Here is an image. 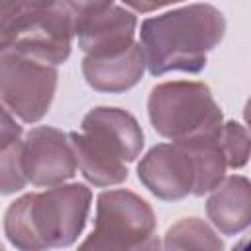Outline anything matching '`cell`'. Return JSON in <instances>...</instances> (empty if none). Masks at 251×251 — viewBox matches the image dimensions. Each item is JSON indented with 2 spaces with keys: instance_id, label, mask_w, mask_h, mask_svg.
<instances>
[{
  "instance_id": "1",
  "label": "cell",
  "mask_w": 251,
  "mask_h": 251,
  "mask_svg": "<svg viewBox=\"0 0 251 251\" xmlns=\"http://www.w3.org/2000/svg\"><path fill=\"white\" fill-rule=\"evenodd\" d=\"M226 33L224 14L210 4H190L141 24V47L153 76L184 71L200 73L206 55Z\"/></svg>"
},
{
  "instance_id": "2",
  "label": "cell",
  "mask_w": 251,
  "mask_h": 251,
  "mask_svg": "<svg viewBox=\"0 0 251 251\" xmlns=\"http://www.w3.org/2000/svg\"><path fill=\"white\" fill-rule=\"evenodd\" d=\"M90 198V188L80 182L25 194L6 210L4 233L18 249L69 247L86 224Z\"/></svg>"
},
{
  "instance_id": "3",
  "label": "cell",
  "mask_w": 251,
  "mask_h": 251,
  "mask_svg": "<svg viewBox=\"0 0 251 251\" xmlns=\"http://www.w3.org/2000/svg\"><path fill=\"white\" fill-rule=\"evenodd\" d=\"M82 176L94 186L120 184L127 178V163L135 161L143 147V131L137 120L120 108H92L80 124V131L69 133Z\"/></svg>"
},
{
  "instance_id": "4",
  "label": "cell",
  "mask_w": 251,
  "mask_h": 251,
  "mask_svg": "<svg viewBox=\"0 0 251 251\" xmlns=\"http://www.w3.org/2000/svg\"><path fill=\"white\" fill-rule=\"evenodd\" d=\"M153 129L173 141L220 133L222 110L204 82L175 80L157 84L147 102Z\"/></svg>"
},
{
  "instance_id": "5",
  "label": "cell",
  "mask_w": 251,
  "mask_h": 251,
  "mask_svg": "<svg viewBox=\"0 0 251 251\" xmlns=\"http://www.w3.org/2000/svg\"><path fill=\"white\" fill-rule=\"evenodd\" d=\"M0 31L2 51L59 65L71 55L75 16L65 0H61L55 6L2 16Z\"/></svg>"
},
{
  "instance_id": "6",
  "label": "cell",
  "mask_w": 251,
  "mask_h": 251,
  "mask_svg": "<svg viewBox=\"0 0 251 251\" xmlns=\"http://www.w3.org/2000/svg\"><path fill=\"white\" fill-rule=\"evenodd\" d=\"M155 214L129 190H106L96 200V224L80 249H155Z\"/></svg>"
},
{
  "instance_id": "7",
  "label": "cell",
  "mask_w": 251,
  "mask_h": 251,
  "mask_svg": "<svg viewBox=\"0 0 251 251\" xmlns=\"http://www.w3.org/2000/svg\"><path fill=\"white\" fill-rule=\"evenodd\" d=\"M57 69L12 51L0 53L2 104L25 124L39 122L55 96Z\"/></svg>"
},
{
  "instance_id": "8",
  "label": "cell",
  "mask_w": 251,
  "mask_h": 251,
  "mask_svg": "<svg viewBox=\"0 0 251 251\" xmlns=\"http://www.w3.org/2000/svg\"><path fill=\"white\" fill-rule=\"evenodd\" d=\"M22 163L33 186H57L73 178L78 167L69 133L39 126L27 131L22 143Z\"/></svg>"
},
{
  "instance_id": "9",
  "label": "cell",
  "mask_w": 251,
  "mask_h": 251,
  "mask_svg": "<svg viewBox=\"0 0 251 251\" xmlns=\"http://www.w3.org/2000/svg\"><path fill=\"white\" fill-rule=\"evenodd\" d=\"M137 176L161 200H180L196 186L194 159L178 141L155 145L137 165Z\"/></svg>"
},
{
  "instance_id": "10",
  "label": "cell",
  "mask_w": 251,
  "mask_h": 251,
  "mask_svg": "<svg viewBox=\"0 0 251 251\" xmlns=\"http://www.w3.org/2000/svg\"><path fill=\"white\" fill-rule=\"evenodd\" d=\"M135 16L120 6H110L98 14L75 18L78 47L90 57H108L133 43Z\"/></svg>"
},
{
  "instance_id": "11",
  "label": "cell",
  "mask_w": 251,
  "mask_h": 251,
  "mask_svg": "<svg viewBox=\"0 0 251 251\" xmlns=\"http://www.w3.org/2000/svg\"><path fill=\"white\" fill-rule=\"evenodd\" d=\"M145 53L141 43H131L127 49L108 55L90 57L82 61V75L88 86L100 92H124L135 86L145 71Z\"/></svg>"
},
{
  "instance_id": "12",
  "label": "cell",
  "mask_w": 251,
  "mask_h": 251,
  "mask_svg": "<svg viewBox=\"0 0 251 251\" xmlns=\"http://www.w3.org/2000/svg\"><path fill=\"white\" fill-rule=\"evenodd\" d=\"M206 214L224 235L247 229L251 226V182L239 175L224 178L212 190Z\"/></svg>"
},
{
  "instance_id": "13",
  "label": "cell",
  "mask_w": 251,
  "mask_h": 251,
  "mask_svg": "<svg viewBox=\"0 0 251 251\" xmlns=\"http://www.w3.org/2000/svg\"><path fill=\"white\" fill-rule=\"evenodd\" d=\"M178 143H182L194 159L196 186L192 194L204 196L206 192L214 190L224 180L226 169H227L226 153L222 147V131L214 135H202V137L178 141Z\"/></svg>"
},
{
  "instance_id": "14",
  "label": "cell",
  "mask_w": 251,
  "mask_h": 251,
  "mask_svg": "<svg viewBox=\"0 0 251 251\" xmlns=\"http://www.w3.org/2000/svg\"><path fill=\"white\" fill-rule=\"evenodd\" d=\"M222 239L214 233V229L198 220L184 218L169 227L165 235V249H222Z\"/></svg>"
},
{
  "instance_id": "15",
  "label": "cell",
  "mask_w": 251,
  "mask_h": 251,
  "mask_svg": "<svg viewBox=\"0 0 251 251\" xmlns=\"http://www.w3.org/2000/svg\"><path fill=\"white\" fill-rule=\"evenodd\" d=\"M22 143L24 139H12L0 143V186L2 194H12L18 192L25 186L27 176L24 173V163H22Z\"/></svg>"
},
{
  "instance_id": "16",
  "label": "cell",
  "mask_w": 251,
  "mask_h": 251,
  "mask_svg": "<svg viewBox=\"0 0 251 251\" xmlns=\"http://www.w3.org/2000/svg\"><path fill=\"white\" fill-rule=\"evenodd\" d=\"M222 147L227 167L241 169L251 155V135L237 122H226L222 127Z\"/></svg>"
},
{
  "instance_id": "17",
  "label": "cell",
  "mask_w": 251,
  "mask_h": 251,
  "mask_svg": "<svg viewBox=\"0 0 251 251\" xmlns=\"http://www.w3.org/2000/svg\"><path fill=\"white\" fill-rule=\"evenodd\" d=\"M65 4L69 6V10L73 12L75 18H84L90 14H98L102 10H108L112 4V0H65Z\"/></svg>"
},
{
  "instance_id": "18",
  "label": "cell",
  "mask_w": 251,
  "mask_h": 251,
  "mask_svg": "<svg viewBox=\"0 0 251 251\" xmlns=\"http://www.w3.org/2000/svg\"><path fill=\"white\" fill-rule=\"evenodd\" d=\"M61 0H2V16L24 12V10H37V8H47L55 6Z\"/></svg>"
},
{
  "instance_id": "19",
  "label": "cell",
  "mask_w": 251,
  "mask_h": 251,
  "mask_svg": "<svg viewBox=\"0 0 251 251\" xmlns=\"http://www.w3.org/2000/svg\"><path fill=\"white\" fill-rule=\"evenodd\" d=\"M175 2H180V0H124V4L135 12H153L157 8H163Z\"/></svg>"
},
{
  "instance_id": "20",
  "label": "cell",
  "mask_w": 251,
  "mask_h": 251,
  "mask_svg": "<svg viewBox=\"0 0 251 251\" xmlns=\"http://www.w3.org/2000/svg\"><path fill=\"white\" fill-rule=\"evenodd\" d=\"M243 116H245V122H247V127L251 129V98L247 100L245 104V110H243Z\"/></svg>"
},
{
  "instance_id": "21",
  "label": "cell",
  "mask_w": 251,
  "mask_h": 251,
  "mask_svg": "<svg viewBox=\"0 0 251 251\" xmlns=\"http://www.w3.org/2000/svg\"><path fill=\"white\" fill-rule=\"evenodd\" d=\"M237 247H239V249H245V247H251V233H249V235H245V237H243V239H241V241L237 243Z\"/></svg>"
}]
</instances>
